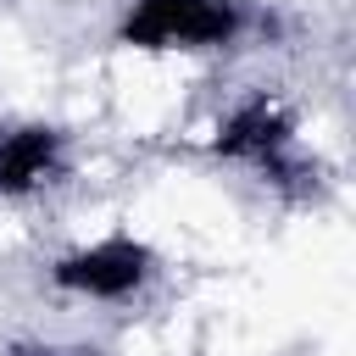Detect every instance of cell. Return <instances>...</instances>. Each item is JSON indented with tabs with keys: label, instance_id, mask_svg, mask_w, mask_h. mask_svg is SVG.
I'll return each instance as SVG.
<instances>
[{
	"label": "cell",
	"instance_id": "3957f363",
	"mask_svg": "<svg viewBox=\"0 0 356 356\" xmlns=\"http://www.w3.org/2000/svg\"><path fill=\"white\" fill-rule=\"evenodd\" d=\"M56 145H61L56 128H17V134H0V189H6V195L33 189V184L50 172Z\"/></svg>",
	"mask_w": 356,
	"mask_h": 356
},
{
	"label": "cell",
	"instance_id": "6da1fadb",
	"mask_svg": "<svg viewBox=\"0 0 356 356\" xmlns=\"http://www.w3.org/2000/svg\"><path fill=\"white\" fill-rule=\"evenodd\" d=\"M234 28V0H139L122 33L128 44H222Z\"/></svg>",
	"mask_w": 356,
	"mask_h": 356
},
{
	"label": "cell",
	"instance_id": "7a4b0ae2",
	"mask_svg": "<svg viewBox=\"0 0 356 356\" xmlns=\"http://www.w3.org/2000/svg\"><path fill=\"white\" fill-rule=\"evenodd\" d=\"M145 245H134V239H100V245H89V250H78V256H67L61 267H56V284L61 289H78V295H100V300H111V295H128L139 278H145Z\"/></svg>",
	"mask_w": 356,
	"mask_h": 356
}]
</instances>
